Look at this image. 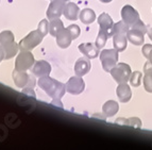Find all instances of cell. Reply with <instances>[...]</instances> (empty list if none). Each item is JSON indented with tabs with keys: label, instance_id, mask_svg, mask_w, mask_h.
<instances>
[{
	"label": "cell",
	"instance_id": "33",
	"mask_svg": "<svg viewBox=\"0 0 152 150\" xmlns=\"http://www.w3.org/2000/svg\"><path fill=\"white\" fill-rule=\"evenodd\" d=\"M148 61H149L150 62V63H151L152 64V50L151 51H150V53H149V56H148Z\"/></svg>",
	"mask_w": 152,
	"mask_h": 150
},
{
	"label": "cell",
	"instance_id": "6",
	"mask_svg": "<svg viewBox=\"0 0 152 150\" xmlns=\"http://www.w3.org/2000/svg\"><path fill=\"white\" fill-rule=\"evenodd\" d=\"M43 37L44 34L38 29L35 31H32L20 41L19 48H20V50H31L37 46L38 44H41V42L43 41Z\"/></svg>",
	"mask_w": 152,
	"mask_h": 150
},
{
	"label": "cell",
	"instance_id": "2",
	"mask_svg": "<svg viewBox=\"0 0 152 150\" xmlns=\"http://www.w3.org/2000/svg\"><path fill=\"white\" fill-rule=\"evenodd\" d=\"M130 27L124 20L114 23V28H113V45H114V48L118 52L126 50V48H127V33Z\"/></svg>",
	"mask_w": 152,
	"mask_h": 150
},
{
	"label": "cell",
	"instance_id": "22",
	"mask_svg": "<svg viewBox=\"0 0 152 150\" xmlns=\"http://www.w3.org/2000/svg\"><path fill=\"white\" fill-rule=\"evenodd\" d=\"M79 18L80 20L84 23V25H89L93 21H95L96 19V14L91 9H84V10L81 11L80 15H79Z\"/></svg>",
	"mask_w": 152,
	"mask_h": 150
},
{
	"label": "cell",
	"instance_id": "4",
	"mask_svg": "<svg viewBox=\"0 0 152 150\" xmlns=\"http://www.w3.org/2000/svg\"><path fill=\"white\" fill-rule=\"evenodd\" d=\"M111 75L118 84L127 83L131 77V67L126 63H118L111 69Z\"/></svg>",
	"mask_w": 152,
	"mask_h": 150
},
{
	"label": "cell",
	"instance_id": "13",
	"mask_svg": "<svg viewBox=\"0 0 152 150\" xmlns=\"http://www.w3.org/2000/svg\"><path fill=\"white\" fill-rule=\"evenodd\" d=\"M91 60L88 58H81L79 59L78 61L75 64V74L76 76H84L86 75L89 70H91Z\"/></svg>",
	"mask_w": 152,
	"mask_h": 150
},
{
	"label": "cell",
	"instance_id": "27",
	"mask_svg": "<svg viewBox=\"0 0 152 150\" xmlns=\"http://www.w3.org/2000/svg\"><path fill=\"white\" fill-rule=\"evenodd\" d=\"M38 30L41 31L42 33L44 34V36L47 35V33L49 32V23L47 19H43L41 20V23H38Z\"/></svg>",
	"mask_w": 152,
	"mask_h": 150
},
{
	"label": "cell",
	"instance_id": "14",
	"mask_svg": "<svg viewBox=\"0 0 152 150\" xmlns=\"http://www.w3.org/2000/svg\"><path fill=\"white\" fill-rule=\"evenodd\" d=\"M71 41H72V36H71L70 31L67 28H64L56 35V44L62 49H65L67 47H69V45L71 44Z\"/></svg>",
	"mask_w": 152,
	"mask_h": 150
},
{
	"label": "cell",
	"instance_id": "35",
	"mask_svg": "<svg viewBox=\"0 0 152 150\" xmlns=\"http://www.w3.org/2000/svg\"><path fill=\"white\" fill-rule=\"evenodd\" d=\"M65 1H68V0H65Z\"/></svg>",
	"mask_w": 152,
	"mask_h": 150
},
{
	"label": "cell",
	"instance_id": "16",
	"mask_svg": "<svg viewBox=\"0 0 152 150\" xmlns=\"http://www.w3.org/2000/svg\"><path fill=\"white\" fill-rule=\"evenodd\" d=\"M31 76L28 75L26 71H19V70H14L13 71V80L15 82V85L17 87L23 89L28 85L29 81H30Z\"/></svg>",
	"mask_w": 152,
	"mask_h": 150
},
{
	"label": "cell",
	"instance_id": "19",
	"mask_svg": "<svg viewBox=\"0 0 152 150\" xmlns=\"http://www.w3.org/2000/svg\"><path fill=\"white\" fill-rule=\"evenodd\" d=\"M144 87L148 93H152V64L149 61L144 65Z\"/></svg>",
	"mask_w": 152,
	"mask_h": 150
},
{
	"label": "cell",
	"instance_id": "12",
	"mask_svg": "<svg viewBox=\"0 0 152 150\" xmlns=\"http://www.w3.org/2000/svg\"><path fill=\"white\" fill-rule=\"evenodd\" d=\"M31 71L34 76L37 77H44V76H48L51 71V65L48 62L44 61H37L34 63V66L31 68Z\"/></svg>",
	"mask_w": 152,
	"mask_h": 150
},
{
	"label": "cell",
	"instance_id": "34",
	"mask_svg": "<svg viewBox=\"0 0 152 150\" xmlns=\"http://www.w3.org/2000/svg\"><path fill=\"white\" fill-rule=\"evenodd\" d=\"M99 1H101V2H104V3H109V2H111L112 0H99Z\"/></svg>",
	"mask_w": 152,
	"mask_h": 150
},
{
	"label": "cell",
	"instance_id": "5",
	"mask_svg": "<svg viewBox=\"0 0 152 150\" xmlns=\"http://www.w3.org/2000/svg\"><path fill=\"white\" fill-rule=\"evenodd\" d=\"M100 61L105 71L110 72L118 61V51L116 49H104L100 53Z\"/></svg>",
	"mask_w": 152,
	"mask_h": 150
},
{
	"label": "cell",
	"instance_id": "7",
	"mask_svg": "<svg viewBox=\"0 0 152 150\" xmlns=\"http://www.w3.org/2000/svg\"><path fill=\"white\" fill-rule=\"evenodd\" d=\"M35 63L34 56L28 50H21V52L17 56L15 61V69L19 71H27L31 69L33 64Z\"/></svg>",
	"mask_w": 152,
	"mask_h": 150
},
{
	"label": "cell",
	"instance_id": "18",
	"mask_svg": "<svg viewBox=\"0 0 152 150\" xmlns=\"http://www.w3.org/2000/svg\"><path fill=\"white\" fill-rule=\"evenodd\" d=\"M144 35L145 33H142V31L136 30V29H133V28H130L127 33L128 41L131 42L133 45H136V46H140V45L144 44L145 42Z\"/></svg>",
	"mask_w": 152,
	"mask_h": 150
},
{
	"label": "cell",
	"instance_id": "17",
	"mask_svg": "<svg viewBox=\"0 0 152 150\" xmlns=\"http://www.w3.org/2000/svg\"><path fill=\"white\" fill-rule=\"evenodd\" d=\"M116 94H117V97H118V99H119V101L124 102V103L130 101V99H131V97H132L131 89H130V86L127 83L119 84L116 89Z\"/></svg>",
	"mask_w": 152,
	"mask_h": 150
},
{
	"label": "cell",
	"instance_id": "24",
	"mask_svg": "<svg viewBox=\"0 0 152 150\" xmlns=\"http://www.w3.org/2000/svg\"><path fill=\"white\" fill-rule=\"evenodd\" d=\"M115 122L119 124V125H128L130 127H135V128H140V126H142V121L138 118H136V117H132V118H129V119L118 118V119L115 120Z\"/></svg>",
	"mask_w": 152,
	"mask_h": 150
},
{
	"label": "cell",
	"instance_id": "28",
	"mask_svg": "<svg viewBox=\"0 0 152 150\" xmlns=\"http://www.w3.org/2000/svg\"><path fill=\"white\" fill-rule=\"evenodd\" d=\"M67 29L70 31L71 36H72V40L78 38L79 35H80V33H81V30H80V28H79L77 25H70L69 27H67Z\"/></svg>",
	"mask_w": 152,
	"mask_h": 150
},
{
	"label": "cell",
	"instance_id": "15",
	"mask_svg": "<svg viewBox=\"0 0 152 150\" xmlns=\"http://www.w3.org/2000/svg\"><path fill=\"white\" fill-rule=\"evenodd\" d=\"M79 50L88 59H95L99 56V48L96 46V44H81V45H79Z\"/></svg>",
	"mask_w": 152,
	"mask_h": 150
},
{
	"label": "cell",
	"instance_id": "1",
	"mask_svg": "<svg viewBox=\"0 0 152 150\" xmlns=\"http://www.w3.org/2000/svg\"><path fill=\"white\" fill-rule=\"evenodd\" d=\"M38 86L41 87L43 91L47 93L49 97L52 99H61L62 97L65 95L66 85L62 82L58 81L56 79H52L48 76L39 77V80L37 82Z\"/></svg>",
	"mask_w": 152,
	"mask_h": 150
},
{
	"label": "cell",
	"instance_id": "8",
	"mask_svg": "<svg viewBox=\"0 0 152 150\" xmlns=\"http://www.w3.org/2000/svg\"><path fill=\"white\" fill-rule=\"evenodd\" d=\"M85 89V82L80 76L71 77L66 83V91L71 95L81 94Z\"/></svg>",
	"mask_w": 152,
	"mask_h": 150
},
{
	"label": "cell",
	"instance_id": "26",
	"mask_svg": "<svg viewBox=\"0 0 152 150\" xmlns=\"http://www.w3.org/2000/svg\"><path fill=\"white\" fill-rule=\"evenodd\" d=\"M107 38H109V35H107L105 32L103 31L99 30V33H98V36H97V40H96V46L98 47L99 49H101L104 47V45L107 44Z\"/></svg>",
	"mask_w": 152,
	"mask_h": 150
},
{
	"label": "cell",
	"instance_id": "30",
	"mask_svg": "<svg viewBox=\"0 0 152 150\" xmlns=\"http://www.w3.org/2000/svg\"><path fill=\"white\" fill-rule=\"evenodd\" d=\"M152 50V45H150V44H146V45H144V47H142V54H144V56L146 59L148 58V56H149L150 51Z\"/></svg>",
	"mask_w": 152,
	"mask_h": 150
},
{
	"label": "cell",
	"instance_id": "11",
	"mask_svg": "<svg viewBox=\"0 0 152 150\" xmlns=\"http://www.w3.org/2000/svg\"><path fill=\"white\" fill-rule=\"evenodd\" d=\"M99 30L103 31L109 35V38L113 36V28H114V23L111 16L107 13H102L101 15L98 17Z\"/></svg>",
	"mask_w": 152,
	"mask_h": 150
},
{
	"label": "cell",
	"instance_id": "31",
	"mask_svg": "<svg viewBox=\"0 0 152 150\" xmlns=\"http://www.w3.org/2000/svg\"><path fill=\"white\" fill-rule=\"evenodd\" d=\"M2 60H4V52H3L2 49L0 48V62L2 61Z\"/></svg>",
	"mask_w": 152,
	"mask_h": 150
},
{
	"label": "cell",
	"instance_id": "3",
	"mask_svg": "<svg viewBox=\"0 0 152 150\" xmlns=\"http://www.w3.org/2000/svg\"><path fill=\"white\" fill-rule=\"evenodd\" d=\"M19 45L15 43V38L11 31H2L0 33V48L4 52V60H10L17 53Z\"/></svg>",
	"mask_w": 152,
	"mask_h": 150
},
{
	"label": "cell",
	"instance_id": "23",
	"mask_svg": "<svg viewBox=\"0 0 152 150\" xmlns=\"http://www.w3.org/2000/svg\"><path fill=\"white\" fill-rule=\"evenodd\" d=\"M64 29V25L62 20H60V18H54L51 19L50 23H49V33L52 36H56L58 32Z\"/></svg>",
	"mask_w": 152,
	"mask_h": 150
},
{
	"label": "cell",
	"instance_id": "25",
	"mask_svg": "<svg viewBox=\"0 0 152 150\" xmlns=\"http://www.w3.org/2000/svg\"><path fill=\"white\" fill-rule=\"evenodd\" d=\"M142 74L140 71H134L132 72L131 77H130V83H131L132 86L137 87L140 86V83H142Z\"/></svg>",
	"mask_w": 152,
	"mask_h": 150
},
{
	"label": "cell",
	"instance_id": "32",
	"mask_svg": "<svg viewBox=\"0 0 152 150\" xmlns=\"http://www.w3.org/2000/svg\"><path fill=\"white\" fill-rule=\"evenodd\" d=\"M147 34H148V36H149V38L152 41V28L151 29H149V30L147 31Z\"/></svg>",
	"mask_w": 152,
	"mask_h": 150
},
{
	"label": "cell",
	"instance_id": "10",
	"mask_svg": "<svg viewBox=\"0 0 152 150\" xmlns=\"http://www.w3.org/2000/svg\"><path fill=\"white\" fill-rule=\"evenodd\" d=\"M121 17H122V20L127 23L129 27H131L134 23H136L138 20H140L138 12L134 8H132L131 5H124V8H122Z\"/></svg>",
	"mask_w": 152,
	"mask_h": 150
},
{
	"label": "cell",
	"instance_id": "9",
	"mask_svg": "<svg viewBox=\"0 0 152 150\" xmlns=\"http://www.w3.org/2000/svg\"><path fill=\"white\" fill-rule=\"evenodd\" d=\"M66 5L65 0H52L49 4V8L47 10V17L48 19H54L60 18V16L63 14L64 8Z\"/></svg>",
	"mask_w": 152,
	"mask_h": 150
},
{
	"label": "cell",
	"instance_id": "20",
	"mask_svg": "<svg viewBox=\"0 0 152 150\" xmlns=\"http://www.w3.org/2000/svg\"><path fill=\"white\" fill-rule=\"evenodd\" d=\"M79 12H80V9H79V7L76 3L68 2L65 5V8H64L63 14L69 20H77L79 17Z\"/></svg>",
	"mask_w": 152,
	"mask_h": 150
},
{
	"label": "cell",
	"instance_id": "29",
	"mask_svg": "<svg viewBox=\"0 0 152 150\" xmlns=\"http://www.w3.org/2000/svg\"><path fill=\"white\" fill-rule=\"evenodd\" d=\"M130 28H133V29H136V30H140V31H142V33H147V31H148L146 25H145V23H142V20H138L136 23H134L133 26H131Z\"/></svg>",
	"mask_w": 152,
	"mask_h": 150
},
{
	"label": "cell",
	"instance_id": "21",
	"mask_svg": "<svg viewBox=\"0 0 152 150\" xmlns=\"http://www.w3.org/2000/svg\"><path fill=\"white\" fill-rule=\"evenodd\" d=\"M118 110H119V104L117 101H114V100H109L102 107V112H103L105 117H112L116 115Z\"/></svg>",
	"mask_w": 152,
	"mask_h": 150
}]
</instances>
